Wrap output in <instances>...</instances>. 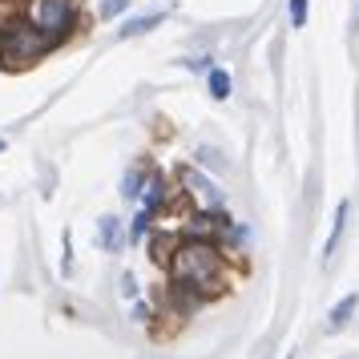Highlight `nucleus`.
I'll list each match as a JSON object with an SVG mask.
<instances>
[{"instance_id":"obj_1","label":"nucleus","mask_w":359,"mask_h":359,"mask_svg":"<svg viewBox=\"0 0 359 359\" xmlns=\"http://www.w3.org/2000/svg\"><path fill=\"white\" fill-rule=\"evenodd\" d=\"M165 271H170V287L194 294L198 303L226 291V255L210 238H182Z\"/></svg>"},{"instance_id":"obj_2","label":"nucleus","mask_w":359,"mask_h":359,"mask_svg":"<svg viewBox=\"0 0 359 359\" xmlns=\"http://www.w3.org/2000/svg\"><path fill=\"white\" fill-rule=\"evenodd\" d=\"M53 49H57V41L49 33H41L29 17H13L8 25H0V69H8V73L33 69Z\"/></svg>"},{"instance_id":"obj_3","label":"nucleus","mask_w":359,"mask_h":359,"mask_svg":"<svg viewBox=\"0 0 359 359\" xmlns=\"http://www.w3.org/2000/svg\"><path fill=\"white\" fill-rule=\"evenodd\" d=\"M25 17L57 45H65L81 25V0H25Z\"/></svg>"},{"instance_id":"obj_4","label":"nucleus","mask_w":359,"mask_h":359,"mask_svg":"<svg viewBox=\"0 0 359 359\" xmlns=\"http://www.w3.org/2000/svg\"><path fill=\"white\" fill-rule=\"evenodd\" d=\"M178 182H182V190H186V198H194L202 210L222 214V194L214 190V182L206 178V174H198V170H182Z\"/></svg>"},{"instance_id":"obj_5","label":"nucleus","mask_w":359,"mask_h":359,"mask_svg":"<svg viewBox=\"0 0 359 359\" xmlns=\"http://www.w3.org/2000/svg\"><path fill=\"white\" fill-rule=\"evenodd\" d=\"M142 198H146V210L154 214V210H165V206H170V182L162 178V174H154V178L146 182V190H142Z\"/></svg>"},{"instance_id":"obj_6","label":"nucleus","mask_w":359,"mask_h":359,"mask_svg":"<svg viewBox=\"0 0 359 359\" xmlns=\"http://www.w3.org/2000/svg\"><path fill=\"white\" fill-rule=\"evenodd\" d=\"M162 17H165V13H146V17H126V25L117 29V36H126V41H130V36H146L149 29H158V25H162Z\"/></svg>"},{"instance_id":"obj_7","label":"nucleus","mask_w":359,"mask_h":359,"mask_svg":"<svg viewBox=\"0 0 359 359\" xmlns=\"http://www.w3.org/2000/svg\"><path fill=\"white\" fill-rule=\"evenodd\" d=\"M206 85H210V97L214 101H226L230 89H234V81H230L226 69H210V73H206Z\"/></svg>"},{"instance_id":"obj_8","label":"nucleus","mask_w":359,"mask_h":359,"mask_svg":"<svg viewBox=\"0 0 359 359\" xmlns=\"http://www.w3.org/2000/svg\"><path fill=\"white\" fill-rule=\"evenodd\" d=\"M359 307V294H347L343 303H335V311H331V331H339V327L351 323V315H355Z\"/></svg>"},{"instance_id":"obj_9","label":"nucleus","mask_w":359,"mask_h":359,"mask_svg":"<svg viewBox=\"0 0 359 359\" xmlns=\"http://www.w3.org/2000/svg\"><path fill=\"white\" fill-rule=\"evenodd\" d=\"M178 243H182L178 234H154V243H149V250H154V262H162V266H165Z\"/></svg>"},{"instance_id":"obj_10","label":"nucleus","mask_w":359,"mask_h":359,"mask_svg":"<svg viewBox=\"0 0 359 359\" xmlns=\"http://www.w3.org/2000/svg\"><path fill=\"white\" fill-rule=\"evenodd\" d=\"M101 246L105 250H117L121 246V222L117 218H101Z\"/></svg>"},{"instance_id":"obj_11","label":"nucleus","mask_w":359,"mask_h":359,"mask_svg":"<svg viewBox=\"0 0 359 359\" xmlns=\"http://www.w3.org/2000/svg\"><path fill=\"white\" fill-rule=\"evenodd\" d=\"M343 222H347V202H339V210H335V226H331V238H327V255H323V259H331V255H335L339 234H343Z\"/></svg>"},{"instance_id":"obj_12","label":"nucleus","mask_w":359,"mask_h":359,"mask_svg":"<svg viewBox=\"0 0 359 359\" xmlns=\"http://www.w3.org/2000/svg\"><path fill=\"white\" fill-rule=\"evenodd\" d=\"M126 8H130V0H101L97 17H101V20H114V17H121Z\"/></svg>"},{"instance_id":"obj_13","label":"nucleus","mask_w":359,"mask_h":359,"mask_svg":"<svg viewBox=\"0 0 359 359\" xmlns=\"http://www.w3.org/2000/svg\"><path fill=\"white\" fill-rule=\"evenodd\" d=\"M287 8H291V25L294 29H303V25H307V0H291Z\"/></svg>"},{"instance_id":"obj_14","label":"nucleus","mask_w":359,"mask_h":359,"mask_svg":"<svg viewBox=\"0 0 359 359\" xmlns=\"http://www.w3.org/2000/svg\"><path fill=\"white\" fill-rule=\"evenodd\" d=\"M126 198H142V170H133L130 178H126V190H121Z\"/></svg>"},{"instance_id":"obj_15","label":"nucleus","mask_w":359,"mask_h":359,"mask_svg":"<svg viewBox=\"0 0 359 359\" xmlns=\"http://www.w3.org/2000/svg\"><path fill=\"white\" fill-rule=\"evenodd\" d=\"M146 234H149V210L137 214V218H133V226H130V238H146Z\"/></svg>"},{"instance_id":"obj_16","label":"nucleus","mask_w":359,"mask_h":359,"mask_svg":"<svg viewBox=\"0 0 359 359\" xmlns=\"http://www.w3.org/2000/svg\"><path fill=\"white\" fill-rule=\"evenodd\" d=\"M121 294L126 299H137V278L133 275H121Z\"/></svg>"},{"instance_id":"obj_17","label":"nucleus","mask_w":359,"mask_h":359,"mask_svg":"<svg viewBox=\"0 0 359 359\" xmlns=\"http://www.w3.org/2000/svg\"><path fill=\"white\" fill-rule=\"evenodd\" d=\"M0 149H4V142H0Z\"/></svg>"}]
</instances>
